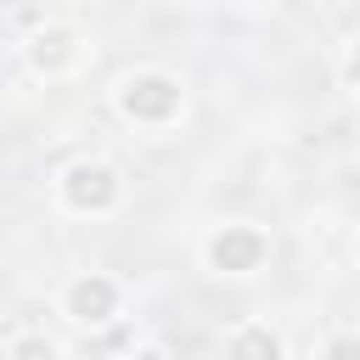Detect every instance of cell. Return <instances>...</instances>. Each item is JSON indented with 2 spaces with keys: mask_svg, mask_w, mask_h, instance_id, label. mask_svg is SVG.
Instances as JSON below:
<instances>
[{
  "mask_svg": "<svg viewBox=\"0 0 360 360\" xmlns=\"http://www.w3.org/2000/svg\"><path fill=\"white\" fill-rule=\"evenodd\" d=\"M112 107H118V118L135 124V129H169V124L186 112V84H180L169 68H135V73L118 79Z\"/></svg>",
  "mask_w": 360,
  "mask_h": 360,
  "instance_id": "6da1fadb",
  "label": "cell"
},
{
  "mask_svg": "<svg viewBox=\"0 0 360 360\" xmlns=\"http://www.w3.org/2000/svg\"><path fill=\"white\" fill-rule=\"evenodd\" d=\"M124 202V174L107 158H73L56 174V208L73 219H101Z\"/></svg>",
  "mask_w": 360,
  "mask_h": 360,
  "instance_id": "7a4b0ae2",
  "label": "cell"
},
{
  "mask_svg": "<svg viewBox=\"0 0 360 360\" xmlns=\"http://www.w3.org/2000/svg\"><path fill=\"white\" fill-rule=\"evenodd\" d=\"M202 264L214 276H231V281H248L270 264V231L248 225V219H225L202 236Z\"/></svg>",
  "mask_w": 360,
  "mask_h": 360,
  "instance_id": "3957f363",
  "label": "cell"
},
{
  "mask_svg": "<svg viewBox=\"0 0 360 360\" xmlns=\"http://www.w3.org/2000/svg\"><path fill=\"white\" fill-rule=\"evenodd\" d=\"M56 309H62L68 326L96 332V326H112V321H118V309H124V287H118L107 270H79V276L62 287Z\"/></svg>",
  "mask_w": 360,
  "mask_h": 360,
  "instance_id": "277c9868",
  "label": "cell"
},
{
  "mask_svg": "<svg viewBox=\"0 0 360 360\" xmlns=\"http://www.w3.org/2000/svg\"><path fill=\"white\" fill-rule=\"evenodd\" d=\"M22 56H28V68H34L39 79H62V73H73L79 56H84V28L68 22V17H45V22H34Z\"/></svg>",
  "mask_w": 360,
  "mask_h": 360,
  "instance_id": "5b68a950",
  "label": "cell"
},
{
  "mask_svg": "<svg viewBox=\"0 0 360 360\" xmlns=\"http://www.w3.org/2000/svg\"><path fill=\"white\" fill-rule=\"evenodd\" d=\"M225 360H287V338L270 321H242L225 332Z\"/></svg>",
  "mask_w": 360,
  "mask_h": 360,
  "instance_id": "8992f818",
  "label": "cell"
},
{
  "mask_svg": "<svg viewBox=\"0 0 360 360\" xmlns=\"http://www.w3.org/2000/svg\"><path fill=\"white\" fill-rule=\"evenodd\" d=\"M6 360H62V343L45 338V332H17L6 343Z\"/></svg>",
  "mask_w": 360,
  "mask_h": 360,
  "instance_id": "52a82bcc",
  "label": "cell"
},
{
  "mask_svg": "<svg viewBox=\"0 0 360 360\" xmlns=\"http://www.w3.org/2000/svg\"><path fill=\"white\" fill-rule=\"evenodd\" d=\"M321 360H360V338H354V326H338V332L326 338Z\"/></svg>",
  "mask_w": 360,
  "mask_h": 360,
  "instance_id": "ba28073f",
  "label": "cell"
},
{
  "mask_svg": "<svg viewBox=\"0 0 360 360\" xmlns=\"http://www.w3.org/2000/svg\"><path fill=\"white\" fill-rule=\"evenodd\" d=\"M338 79H343V90H354V39H343V62H338Z\"/></svg>",
  "mask_w": 360,
  "mask_h": 360,
  "instance_id": "9c48e42d",
  "label": "cell"
},
{
  "mask_svg": "<svg viewBox=\"0 0 360 360\" xmlns=\"http://www.w3.org/2000/svg\"><path fill=\"white\" fill-rule=\"evenodd\" d=\"M124 360H174V354H169L163 343H135V349H129Z\"/></svg>",
  "mask_w": 360,
  "mask_h": 360,
  "instance_id": "30bf717a",
  "label": "cell"
},
{
  "mask_svg": "<svg viewBox=\"0 0 360 360\" xmlns=\"http://www.w3.org/2000/svg\"><path fill=\"white\" fill-rule=\"evenodd\" d=\"M62 360H96V354H62Z\"/></svg>",
  "mask_w": 360,
  "mask_h": 360,
  "instance_id": "8fae6325",
  "label": "cell"
}]
</instances>
